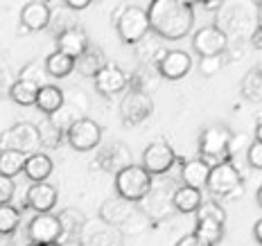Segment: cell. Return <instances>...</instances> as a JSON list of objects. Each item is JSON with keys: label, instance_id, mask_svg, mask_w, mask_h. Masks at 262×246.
I'll return each instance as SVG.
<instances>
[{"label": "cell", "instance_id": "1", "mask_svg": "<svg viewBox=\"0 0 262 246\" xmlns=\"http://www.w3.org/2000/svg\"><path fill=\"white\" fill-rule=\"evenodd\" d=\"M149 30L163 41H181L192 32L194 12L181 0H151L147 7Z\"/></svg>", "mask_w": 262, "mask_h": 246}, {"label": "cell", "instance_id": "2", "mask_svg": "<svg viewBox=\"0 0 262 246\" xmlns=\"http://www.w3.org/2000/svg\"><path fill=\"white\" fill-rule=\"evenodd\" d=\"M251 0H228V3H222L217 7V18L220 23L217 27L224 32L226 36H235V39H242V36L251 34V23H253V14H251L249 7Z\"/></svg>", "mask_w": 262, "mask_h": 246}, {"label": "cell", "instance_id": "3", "mask_svg": "<svg viewBox=\"0 0 262 246\" xmlns=\"http://www.w3.org/2000/svg\"><path fill=\"white\" fill-rule=\"evenodd\" d=\"M154 188V181H151V174L147 172L143 165H127L124 169L116 172V192L118 196L131 201V204H138V201H145L147 194Z\"/></svg>", "mask_w": 262, "mask_h": 246}, {"label": "cell", "instance_id": "4", "mask_svg": "<svg viewBox=\"0 0 262 246\" xmlns=\"http://www.w3.org/2000/svg\"><path fill=\"white\" fill-rule=\"evenodd\" d=\"M231 136H233V131L226 124H212V127L204 129L199 136V158L208 167H215L220 163L231 161V154H228Z\"/></svg>", "mask_w": 262, "mask_h": 246}, {"label": "cell", "instance_id": "5", "mask_svg": "<svg viewBox=\"0 0 262 246\" xmlns=\"http://www.w3.org/2000/svg\"><path fill=\"white\" fill-rule=\"evenodd\" d=\"M116 27L122 43L127 46H136L138 41H143L147 34H149V18H147V12L140 7H124L122 12L116 16Z\"/></svg>", "mask_w": 262, "mask_h": 246}, {"label": "cell", "instance_id": "6", "mask_svg": "<svg viewBox=\"0 0 262 246\" xmlns=\"http://www.w3.org/2000/svg\"><path fill=\"white\" fill-rule=\"evenodd\" d=\"M41 147V136L36 124L32 122H16L14 127L5 129L0 133V149H16L23 154H34Z\"/></svg>", "mask_w": 262, "mask_h": 246}, {"label": "cell", "instance_id": "7", "mask_svg": "<svg viewBox=\"0 0 262 246\" xmlns=\"http://www.w3.org/2000/svg\"><path fill=\"white\" fill-rule=\"evenodd\" d=\"M63 136L75 151H93L102 143V127L91 118H77Z\"/></svg>", "mask_w": 262, "mask_h": 246}, {"label": "cell", "instance_id": "8", "mask_svg": "<svg viewBox=\"0 0 262 246\" xmlns=\"http://www.w3.org/2000/svg\"><path fill=\"white\" fill-rule=\"evenodd\" d=\"M151 111H154V100L149 93L143 91H129L120 104V118L124 127H138L151 116Z\"/></svg>", "mask_w": 262, "mask_h": 246}, {"label": "cell", "instance_id": "9", "mask_svg": "<svg viewBox=\"0 0 262 246\" xmlns=\"http://www.w3.org/2000/svg\"><path fill=\"white\" fill-rule=\"evenodd\" d=\"M147 172L154 176V174H167L170 169L177 165V151L170 147V143L165 140H154V143L147 145V149L143 151V163H140Z\"/></svg>", "mask_w": 262, "mask_h": 246}, {"label": "cell", "instance_id": "10", "mask_svg": "<svg viewBox=\"0 0 262 246\" xmlns=\"http://www.w3.org/2000/svg\"><path fill=\"white\" fill-rule=\"evenodd\" d=\"M239 185H242V174L233 165V161H226V163H220V165L210 167L208 181H206V188L210 190V194L228 196L235 188H239Z\"/></svg>", "mask_w": 262, "mask_h": 246}, {"label": "cell", "instance_id": "11", "mask_svg": "<svg viewBox=\"0 0 262 246\" xmlns=\"http://www.w3.org/2000/svg\"><path fill=\"white\" fill-rule=\"evenodd\" d=\"M192 50L199 57H215L228 50V36L217 25L199 27L192 36Z\"/></svg>", "mask_w": 262, "mask_h": 246}, {"label": "cell", "instance_id": "12", "mask_svg": "<svg viewBox=\"0 0 262 246\" xmlns=\"http://www.w3.org/2000/svg\"><path fill=\"white\" fill-rule=\"evenodd\" d=\"M27 237L32 244H48L61 239V223L52 212H36L27 226Z\"/></svg>", "mask_w": 262, "mask_h": 246}, {"label": "cell", "instance_id": "13", "mask_svg": "<svg viewBox=\"0 0 262 246\" xmlns=\"http://www.w3.org/2000/svg\"><path fill=\"white\" fill-rule=\"evenodd\" d=\"M93 84H95V91L104 97L118 95V93L129 88V75L124 73L120 65L116 63H106L100 73L93 77Z\"/></svg>", "mask_w": 262, "mask_h": 246}, {"label": "cell", "instance_id": "14", "mask_svg": "<svg viewBox=\"0 0 262 246\" xmlns=\"http://www.w3.org/2000/svg\"><path fill=\"white\" fill-rule=\"evenodd\" d=\"M156 73L165 79H183L192 70V57L183 50H167L161 59L154 63Z\"/></svg>", "mask_w": 262, "mask_h": 246}, {"label": "cell", "instance_id": "15", "mask_svg": "<svg viewBox=\"0 0 262 246\" xmlns=\"http://www.w3.org/2000/svg\"><path fill=\"white\" fill-rule=\"evenodd\" d=\"M89 46H91L89 34H86V30L79 25L68 27V30L61 32V34H57V50L68 54V57H73V59L81 57Z\"/></svg>", "mask_w": 262, "mask_h": 246}, {"label": "cell", "instance_id": "16", "mask_svg": "<svg viewBox=\"0 0 262 246\" xmlns=\"http://www.w3.org/2000/svg\"><path fill=\"white\" fill-rule=\"evenodd\" d=\"M134 206L136 204L116 194L100 206V219L104 223H111V226H124L134 217Z\"/></svg>", "mask_w": 262, "mask_h": 246}, {"label": "cell", "instance_id": "17", "mask_svg": "<svg viewBox=\"0 0 262 246\" xmlns=\"http://www.w3.org/2000/svg\"><path fill=\"white\" fill-rule=\"evenodd\" d=\"M57 188L52 183H46V181H39V183H32L27 188V194H25V201L32 210L36 212H52V208L57 206Z\"/></svg>", "mask_w": 262, "mask_h": 246}, {"label": "cell", "instance_id": "18", "mask_svg": "<svg viewBox=\"0 0 262 246\" xmlns=\"http://www.w3.org/2000/svg\"><path fill=\"white\" fill-rule=\"evenodd\" d=\"M20 25L30 32H41L50 25V7L41 0H32L20 9Z\"/></svg>", "mask_w": 262, "mask_h": 246}, {"label": "cell", "instance_id": "19", "mask_svg": "<svg viewBox=\"0 0 262 246\" xmlns=\"http://www.w3.org/2000/svg\"><path fill=\"white\" fill-rule=\"evenodd\" d=\"M97 163H100V167L104 169V172H120V169H124L127 165H131V151L127 145L122 143H113L108 145L104 151H100V156H97Z\"/></svg>", "mask_w": 262, "mask_h": 246}, {"label": "cell", "instance_id": "20", "mask_svg": "<svg viewBox=\"0 0 262 246\" xmlns=\"http://www.w3.org/2000/svg\"><path fill=\"white\" fill-rule=\"evenodd\" d=\"M54 169V163L52 158L48 154H43V151H34V154H27L25 158V176L30 178L32 183H39V181H48V176L52 174Z\"/></svg>", "mask_w": 262, "mask_h": 246}, {"label": "cell", "instance_id": "21", "mask_svg": "<svg viewBox=\"0 0 262 246\" xmlns=\"http://www.w3.org/2000/svg\"><path fill=\"white\" fill-rule=\"evenodd\" d=\"M104 65H106L104 52H102V48L93 46V43L86 48V52L81 54V57L75 59V68H77L84 77H95V75L100 73Z\"/></svg>", "mask_w": 262, "mask_h": 246}, {"label": "cell", "instance_id": "22", "mask_svg": "<svg viewBox=\"0 0 262 246\" xmlns=\"http://www.w3.org/2000/svg\"><path fill=\"white\" fill-rule=\"evenodd\" d=\"M63 91L59 86H52V84H43L39 86V93H36V108L43 113V116H52L54 111L63 106Z\"/></svg>", "mask_w": 262, "mask_h": 246}, {"label": "cell", "instance_id": "23", "mask_svg": "<svg viewBox=\"0 0 262 246\" xmlns=\"http://www.w3.org/2000/svg\"><path fill=\"white\" fill-rule=\"evenodd\" d=\"M210 167L206 165L201 158H190V161H183L181 165V181L185 185H192V188H206V181H208Z\"/></svg>", "mask_w": 262, "mask_h": 246}, {"label": "cell", "instance_id": "24", "mask_svg": "<svg viewBox=\"0 0 262 246\" xmlns=\"http://www.w3.org/2000/svg\"><path fill=\"white\" fill-rule=\"evenodd\" d=\"M204 201V196H201V190L199 188H192V185H181V188H177L172 192V206L177 208L179 212H183V215H190V212H194L199 204Z\"/></svg>", "mask_w": 262, "mask_h": 246}, {"label": "cell", "instance_id": "25", "mask_svg": "<svg viewBox=\"0 0 262 246\" xmlns=\"http://www.w3.org/2000/svg\"><path fill=\"white\" fill-rule=\"evenodd\" d=\"M57 217H59V223H61V239H59V244L66 237H77L79 231L86 226V215L79 208H66Z\"/></svg>", "mask_w": 262, "mask_h": 246}, {"label": "cell", "instance_id": "26", "mask_svg": "<svg viewBox=\"0 0 262 246\" xmlns=\"http://www.w3.org/2000/svg\"><path fill=\"white\" fill-rule=\"evenodd\" d=\"M43 63H46L48 77H54V79L68 77V75L75 70V59L68 57V54H63V52H59V50H54V52L48 54Z\"/></svg>", "mask_w": 262, "mask_h": 246}, {"label": "cell", "instance_id": "27", "mask_svg": "<svg viewBox=\"0 0 262 246\" xmlns=\"http://www.w3.org/2000/svg\"><path fill=\"white\" fill-rule=\"evenodd\" d=\"M239 91H242V97L253 104L262 102V65H255L251 68L247 75H244L242 84H239Z\"/></svg>", "mask_w": 262, "mask_h": 246}, {"label": "cell", "instance_id": "28", "mask_svg": "<svg viewBox=\"0 0 262 246\" xmlns=\"http://www.w3.org/2000/svg\"><path fill=\"white\" fill-rule=\"evenodd\" d=\"M36 93H39V84L27 79H16L12 86H9V97L20 104V106H32L36 102Z\"/></svg>", "mask_w": 262, "mask_h": 246}, {"label": "cell", "instance_id": "29", "mask_svg": "<svg viewBox=\"0 0 262 246\" xmlns=\"http://www.w3.org/2000/svg\"><path fill=\"white\" fill-rule=\"evenodd\" d=\"M192 235L196 239H201L204 244L215 246L224 237V223L212 221V219H196V226H194Z\"/></svg>", "mask_w": 262, "mask_h": 246}, {"label": "cell", "instance_id": "30", "mask_svg": "<svg viewBox=\"0 0 262 246\" xmlns=\"http://www.w3.org/2000/svg\"><path fill=\"white\" fill-rule=\"evenodd\" d=\"M25 158H27V154H23V151L0 149V174H5V176H12V178H14L16 174L23 172Z\"/></svg>", "mask_w": 262, "mask_h": 246}, {"label": "cell", "instance_id": "31", "mask_svg": "<svg viewBox=\"0 0 262 246\" xmlns=\"http://www.w3.org/2000/svg\"><path fill=\"white\" fill-rule=\"evenodd\" d=\"M36 129H39V136H41V147L57 149L63 138V129H59L57 124L52 122V118H46L41 124H36Z\"/></svg>", "mask_w": 262, "mask_h": 246}, {"label": "cell", "instance_id": "32", "mask_svg": "<svg viewBox=\"0 0 262 246\" xmlns=\"http://www.w3.org/2000/svg\"><path fill=\"white\" fill-rule=\"evenodd\" d=\"M20 223V212L12 204H0V235H14Z\"/></svg>", "mask_w": 262, "mask_h": 246}, {"label": "cell", "instance_id": "33", "mask_svg": "<svg viewBox=\"0 0 262 246\" xmlns=\"http://www.w3.org/2000/svg\"><path fill=\"white\" fill-rule=\"evenodd\" d=\"M196 219H212V221H226V210L217 204V201H201L196 208Z\"/></svg>", "mask_w": 262, "mask_h": 246}, {"label": "cell", "instance_id": "34", "mask_svg": "<svg viewBox=\"0 0 262 246\" xmlns=\"http://www.w3.org/2000/svg\"><path fill=\"white\" fill-rule=\"evenodd\" d=\"M224 65H226L224 54H215V57H199V73L204 75V77H215Z\"/></svg>", "mask_w": 262, "mask_h": 246}, {"label": "cell", "instance_id": "35", "mask_svg": "<svg viewBox=\"0 0 262 246\" xmlns=\"http://www.w3.org/2000/svg\"><path fill=\"white\" fill-rule=\"evenodd\" d=\"M48 77L46 73V63H39V61H32L27 63L23 70H20V77L18 79H27V81H34V84L43 86V79Z\"/></svg>", "mask_w": 262, "mask_h": 246}, {"label": "cell", "instance_id": "36", "mask_svg": "<svg viewBox=\"0 0 262 246\" xmlns=\"http://www.w3.org/2000/svg\"><path fill=\"white\" fill-rule=\"evenodd\" d=\"M89 246H124V239L118 231H106V233H95L91 237Z\"/></svg>", "mask_w": 262, "mask_h": 246}, {"label": "cell", "instance_id": "37", "mask_svg": "<svg viewBox=\"0 0 262 246\" xmlns=\"http://www.w3.org/2000/svg\"><path fill=\"white\" fill-rule=\"evenodd\" d=\"M247 163L253 169H262V143L260 140H251L247 147Z\"/></svg>", "mask_w": 262, "mask_h": 246}, {"label": "cell", "instance_id": "38", "mask_svg": "<svg viewBox=\"0 0 262 246\" xmlns=\"http://www.w3.org/2000/svg\"><path fill=\"white\" fill-rule=\"evenodd\" d=\"M249 145H251L249 133H233L231 136V143H228V154H231V158L237 156V154H242Z\"/></svg>", "mask_w": 262, "mask_h": 246}, {"label": "cell", "instance_id": "39", "mask_svg": "<svg viewBox=\"0 0 262 246\" xmlns=\"http://www.w3.org/2000/svg\"><path fill=\"white\" fill-rule=\"evenodd\" d=\"M14 190H16V185L12 181V176L0 174V204H9L14 199Z\"/></svg>", "mask_w": 262, "mask_h": 246}, {"label": "cell", "instance_id": "40", "mask_svg": "<svg viewBox=\"0 0 262 246\" xmlns=\"http://www.w3.org/2000/svg\"><path fill=\"white\" fill-rule=\"evenodd\" d=\"M63 5H66V7H70L73 12H81V9L91 7L93 0H63Z\"/></svg>", "mask_w": 262, "mask_h": 246}, {"label": "cell", "instance_id": "41", "mask_svg": "<svg viewBox=\"0 0 262 246\" xmlns=\"http://www.w3.org/2000/svg\"><path fill=\"white\" fill-rule=\"evenodd\" d=\"M249 43L255 48V50H262V27H255L249 34Z\"/></svg>", "mask_w": 262, "mask_h": 246}, {"label": "cell", "instance_id": "42", "mask_svg": "<svg viewBox=\"0 0 262 246\" xmlns=\"http://www.w3.org/2000/svg\"><path fill=\"white\" fill-rule=\"evenodd\" d=\"M177 246H208V244H204L201 239H196L194 235H185V237H181L177 242Z\"/></svg>", "mask_w": 262, "mask_h": 246}, {"label": "cell", "instance_id": "43", "mask_svg": "<svg viewBox=\"0 0 262 246\" xmlns=\"http://www.w3.org/2000/svg\"><path fill=\"white\" fill-rule=\"evenodd\" d=\"M253 237H255V242L262 244V219L255 221V226H253Z\"/></svg>", "mask_w": 262, "mask_h": 246}, {"label": "cell", "instance_id": "44", "mask_svg": "<svg viewBox=\"0 0 262 246\" xmlns=\"http://www.w3.org/2000/svg\"><path fill=\"white\" fill-rule=\"evenodd\" d=\"M199 3L204 5L206 9H210V12H212V9H215V12H217V7H220V5H222V0H199Z\"/></svg>", "mask_w": 262, "mask_h": 246}, {"label": "cell", "instance_id": "45", "mask_svg": "<svg viewBox=\"0 0 262 246\" xmlns=\"http://www.w3.org/2000/svg\"><path fill=\"white\" fill-rule=\"evenodd\" d=\"M255 140H260L262 143V118L258 120V127H255Z\"/></svg>", "mask_w": 262, "mask_h": 246}, {"label": "cell", "instance_id": "46", "mask_svg": "<svg viewBox=\"0 0 262 246\" xmlns=\"http://www.w3.org/2000/svg\"><path fill=\"white\" fill-rule=\"evenodd\" d=\"M255 25L262 27V5H258V12H255Z\"/></svg>", "mask_w": 262, "mask_h": 246}, {"label": "cell", "instance_id": "47", "mask_svg": "<svg viewBox=\"0 0 262 246\" xmlns=\"http://www.w3.org/2000/svg\"><path fill=\"white\" fill-rule=\"evenodd\" d=\"M255 199H258V206L262 208V185L258 188V192H255Z\"/></svg>", "mask_w": 262, "mask_h": 246}, {"label": "cell", "instance_id": "48", "mask_svg": "<svg viewBox=\"0 0 262 246\" xmlns=\"http://www.w3.org/2000/svg\"><path fill=\"white\" fill-rule=\"evenodd\" d=\"M181 3H185V5H190V7H192V5H196L199 0H181Z\"/></svg>", "mask_w": 262, "mask_h": 246}, {"label": "cell", "instance_id": "49", "mask_svg": "<svg viewBox=\"0 0 262 246\" xmlns=\"http://www.w3.org/2000/svg\"><path fill=\"white\" fill-rule=\"evenodd\" d=\"M36 246H61L59 242H48V244H36Z\"/></svg>", "mask_w": 262, "mask_h": 246}, {"label": "cell", "instance_id": "50", "mask_svg": "<svg viewBox=\"0 0 262 246\" xmlns=\"http://www.w3.org/2000/svg\"><path fill=\"white\" fill-rule=\"evenodd\" d=\"M253 3H255V5H262V0H253Z\"/></svg>", "mask_w": 262, "mask_h": 246}, {"label": "cell", "instance_id": "51", "mask_svg": "<svg viewBox=\"0 0 262 246\" xmlns=\"http://www.w3.org/2000/svg\"><path fill=\"white\" fill-rule=\"evenodd\" d=\"M27 246H36V244H32V242H30V244H27Z\"/></svg>", "mask_w": 262, "mask_h": 246}]
</instances>
